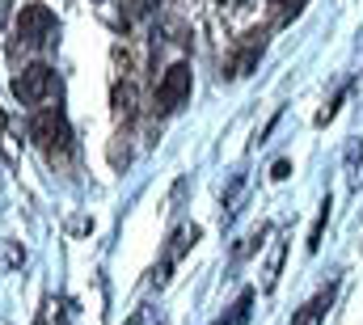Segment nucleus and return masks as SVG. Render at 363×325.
Here are the masks:
<instances>
[{
  "label": "nucleus",
  "instance_id": "nucleus-1",
  "mask_svg": "<svg viewBox=\"0 0 363 325\" xmlns=\"http://www.w3.org/2000/svg\"><path fill=\"white\" fill-rule=\"evenodd\" d=\"M30 136L47 157H64L72 148V127H68V114L60 106H38L30 119Z\"/></svg>",
  "mask_w": 363,
  "mask_h": 325
},
{
  "label": "nucleus",
  "instance_id": "nucleus-2",
  "mask_svg": "<svg viewBox=\"0 0 363 325\" xmlns=\"http://www.w3.org/2000/svg\"><path fill=\"white\" fill-rule=\"evenodd\" d=\"M17 43L38 51V47H51L55 43V17L47 4H26L17 13Z\"/></svg>",
  "mask_w": 363,
  "mask_h": 325
},
{
  "label": "nucleus",
  "instance_id": "nucleus-3",
  "mask_svg": "<svg viewBox=\"0 0 363 325\" xmlns=\"http://www.w3.org/2000/svg\"><path fill=\"white\" fill-rule=\"evenodd\" d=\"M51 89H55V72L47 64H30L13 77V93L21 97V106H43L51 97Z\"/></svg>",
  "mask_w": 363,
  "mask_h": 325
},
{
  "label": "nucleus",
  "instance_id": "nucleus-4",
  "mask_svg": "<svg viewBox=\"0 0 363 325\" xmlns=\"http://www.w3.org/2000/svg\"><path fill=\"white\" fill-rule=\"evenodd\" d=\"M190 84H194V77H190V64H174L161 81H157V110H178L182 101L190 97Z\"/></svg>",
  "mask_w": 363,
  "mask_h": 325
},
{
  "label": "nucleus",
  "instance_id": "nucleus-5",
  "mask_svg": "<svg viewBox=\"0 0 363 325\" xmlns=\"http://www.w3.org/2000/svg\"><path fill=\"white\" fill-rule=\"evenodd\" d=\"M262 47H267V34L262 30H254V34H245V43H241V51L233 55V64H228V77H245L254 64H258V55H262Z\"/></svg>",
  "mask_w": 363,
  "mask_h": 325
},
{
  "label": "nucleus",
  "instance_id": "nucleus-6",
  "mask_svg": "<svg viewBox=\"0 0 363 325\" xmlns=\"http://www.w3.org/2000/svg\"><path fill=\"white\" fill-rule=\"evenodd\" d=\"M334 292H338L334 283H330L325 292H317V296L296 313V321H291V325H321V321H325V313H330V304H334Z\"/></svg>",
  "mask_w": 363,
  "mask_h": 325
},
{
  "label": "nucleus",
  "instance_id": "nucleus-7",
  "mask_svg": "<svg viewBox=\"0 0 363 325\" xmlns=\"http://www.w3.org/2000/svg\"><path fill=\"white\" fill-rule=\"evenodd\" d=\"M250 304H254V292H241V300L233 304V313H228L224 321H216V325H245L250 321Z\"/></svg>",
  "mask_w": 363,
  "mask_h": 325
},
{
  "label": "nucleus",
  "instance_id": "nucleus-8",
  "mask_svg": "<svg viewBox=\"0 0 363 325\" xmlns=\"http://www.w3.org/2000/svg\"><path fill=\"white\" fill-rule=\"evenodd\" d=\"M325 220H330V199L321 203V211H317V224H313V233H308V249H321V233H325Z\"/></svg>",
  "mask_w": 363,
  "mask_h": 325
}]
</instances>
